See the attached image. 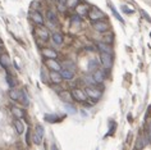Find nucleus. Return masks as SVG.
Instances as JSON below:
<instances>
[{"instance_id": "dca6fc26", "label": "nucleus", "mask_w": 151, "mask_h": 150, "mask_svg": "<svg viewBox=\"0 0 151 150\" xmlns=\"http://www.w3.org/2000/svg\"><path fill=\"white\" fill-rule=\"evenodd\" d=\"M59 73H60V76H62L63 80L69 81V80H73V78H74V72H73V71H70V69L62 68V71H60Z\"/></svg>"}, {"instance_id": "7c9ffc66", "label": "nucleus", "mask_w": 151, "mask_h": 150, "mask_svg": "<svg viewBox=\"0 0 151 150\" xmlns=\"http://www.w3.org/2000/svg\"><path fill=\"white\" fill-rule=\"evenodd\" d=\"M63 66H64V67H65V68H67V69H70V71H73V69L76 68L74 63H73V62H69V61L64 62V63H63ZM63 66H62V67H63Z\"/></svg>"}, {"instance_id": "ddd939ff", "label": "nucleus", "mask_w": 151, "mask_h": 150, "mask_svg": "<svg viewBox=\"0 0 151 150\" xmlns=\"http://www.w3.org/2000/svg\"><path fill=\"white\" fill-rule=\"evenodd\" d=\"M41 53H42L45 59H56L58 58V51L51 48H44Z\"/></svg>"}, {"instance_id": "e433bc0d", "label": "nucleus", "mask_w": 151, "mask_h": 150, "mask_svg": "<svg viewBox=\"0 0 151 150\" xmlns=\"http://www.w3.org/2000/svg\"><path fill=\"white\" fill-rule=\"evenodd\" d=\"M149 137H150V138H151V130H150V131H149Z\"/></svg>"}, {"instance_id": "4468645a", "label": "nucleus", "mask_w": 151, "mask_h": 150, "mask_svg": "<svg viewBox=\"0 0 151 150\" xmlns=\"http://www.w3.org/2000/svg\"><path fill=\"white\" fill-rule=\"evenodd\" d=\"M0 66L9 73V67H10V59L8 54H1L0 55Z\"/></svg>"}, {"instance_id": "aec40b11", "label": "nucleus", "mask_w": 151, "mask_h": 150, "mask_svg": "<svg viewBox=\"0 0 151 150\" xmlns=\"http://www.w3.org/2000/svg\"><path fill=\"white\" fill-rule=\"evenodd\" d=\"M63 119V117H59L58 114H46L45 115V121L50 122V123H58Z\"/></svg>"}, {"instance_id": "bb28decb", "label": "nucleus", "mask_w": 151, "mask_h": 150, "mask_svg": "<svg viewBox=\"0 0 151 150\" xmlns=\"http://www.w3.org/2000/svg\"><path fill=\"white\" fill-rule=\"evenodd\" d=\"M9 96H10V99L12 100H14V102H18V99H19V91L16 90V89H10Z\"/></svg>"}, {"instance_id": "c756f323", "label": "nucleus", "mask_w": 151, "mask_h": 150, "mask_svg": "<svg viewBox=\"0 0 151 150\" xmlns=\"http://www.w3.org/2000/svg\"><path fill=\"white\" fill-rule=\"evenodd\" d=\"M78 4H80V0H67L65 3L67 8H76Z\"/></svg>"}, {"instance_id": "7ed1b4c3", "label": "nucleus", "mask_w": 151, "mask_h": 150, "mask_svg": "<svg viewBox=\"0 0 151 150\" xmlns=\"http://www.w3.org/2000/svg\"><path fill=\"white\" fill-rule=\"evenodd\" d=\"M87 17L90 18V21L91 22H97V21H104V18H105V13L104 12H101V10L99 8H91L88 10V14H87Z\"/></svg>"}, {"instance_id": "4be33fe9", "label": "nucleus", "mask_w": 151, "mask_h": 150, "mask_svg": "<svg viewBox=\"0 0 151 150\" xmlns=\"http://www.w3.org/2000/svg\"><path fill=\"white\" fill-rule=\"evenodd\" d=\"M99 66H100V62L97 59H90L87 67H88L90 72H95L96 69H99Z\"/></svg>"}, {"instance_id": "393cba45", "label": "nucleus", "mask_w": 151, "mask_h": 150, "mask_svg": "<svg viewBox=\"0 0 151 150\" xmlns=\"http://www.w3.org/2000/svg\"><path fill=\"white\" fill-rule=\"evenodd\" d=\"M83 84L86 86H96V82H95V80H93V77H92L91 73L83 76Z\"/></svg>"}, {"instance_id": "f03ea898", "label": "nucleus", "mask_w": 151, "mask_h": 150, "mask_svg": "<svg viewBox=\"0 0 151 150\" xmlns=\"http://www.w3.org/2000/svg\"><path fill=\"white\" fill-rule=\"evenodd\" d=\"M70 95H72V97H73L76 102H80V103H85V102H87V99H88L87 95H86V92H85V90H82L80 87L72 89Z\"/></svg>"}, {"instance_id": "9b49d317", "label": "nucleus", "mask_w": 151, "mask_h": 150, "mask_svg": "<svg viewBox=\"0 0 151 150\" xmlns=\"http://www.w3.org/2000/svg\"><path fill=\"white\" fill-rule=\"evenodd\" d=\"M76 13H77V16L78 17H86L88 14V10H90V8H88V5L87 4H85V3H80L77 6H76Z\"/></svg>"}, {"instance_id": "a878e982", "label": "nucleus", "mask_w": 151, "mask_h": 150, "mask_svg": "<svg viewBox=\"0 0 151 150\" xmlns=\"http://www.w3.org/2000/svg\"><path fill=\"white\" fill-rule=\"evenodd\" d=\"M6 84L9 85V87L10 89H14L16 87V85H17V82H16V80L12 77V74H9V73H6Z\"/></svg>"}, {"instance_id": "cd10ccee", "label": "nucleus", "mask_w": 151, "mask_h": 150, "mask_svg": "<svg viewBox=\"0 0 151 150\" xmlns=\"http://www.w3.org/2000/svg\"><path fill=\"white\" fill-rule=\"evenodd\" d=\"M65 3H67V0H56V6H58V9L60 12H64V10H65V8H67Z\"/></svg>"}, {"instance_id": "423d86ee", "label": "nucleus", "mask_w": 151, "mask_h": 150, "mask_svg": "<svg viewBox=\"0 0 151 150\" xmlns=\"http://www.w3.org/2000/svg\"><path fill=\"white\" fill-rule=\"evenodd\" d=\"M29 17H31L32 22L37 26H44L45 23V19H44V16L41 14V12L39 10H32L31 13H29Z\"/></svg>"}, {"instance_id": "2eb2a0df", "label": "nucleus", "mask_w": 151, "mask_h": 150, "mask_svg": "<svg viewBox=\"0 0 151 150\" xmlns=\"http://www.w3.org/2000/svg\"><path fill=\"white\" fill-rule=\"evenodd\" d=\"M49 80H50L52 84L59 85V84H62L63 78H62V76H60L59 72H55V71H50V73H49Z\"/></svg>"}, {"instance_id": "412c9836", "label": "nucleus", "mask_w": 151, "mask_h": 150, "mask_svg": "<svg viewBox=\"0 0 151 150\" xmlns=\"http://www.w3.org/2000/svg\"><path fill=\"white\" fill-rule=\"evenodd\" d=\"M19 102L23 104L24 107H28V104H29V99H28V96H27V94H26L24 90H19Z\"/></svg>"}, {"instance_id": "72a5a7b5", "label": "nucleus", "mask_w": 151, "mask_h": 150, "mask_svg": "<svg viewBox=\"0 0 151 150\" xmlns=\"http://www.w3.org/2000/svg\"><path fill=\"white\" fill-rule=\"evenodd\" d=\"M29 136H31V130H27V135H26V142H27V145L31 144L29 142Z\"/></svg>"}, {"instance_id": "a211bd4d", "label": "nucleus", "mask_w": 151, "mask_h": 150, "mask_svg": "<svg viewBox=\"0 0 151 150\" xmlns=\"http://www.w3.org/2000/svg\"><path fill=\"white\" fill-rule=\"evenodd\" d=\"M96 46H97V49L100 50V53H109V54H111V48H110V45L105 44L104 41H100V43H97Z\"/></svg>"}, {"instance_id": "39448f33", "label": "nucleus", "mask_w": 151, "mask_h": 150, "mask_svg": "<svg viewBox=\"0 0 151 150\" xmlns=\"http://www.w3.org/2000/svg\"><path fill=\"white\" fill-rule=\"evenodd\" d=\"M100 64L104 69H110L113 67V55L109 53H100Z\"/></svg>"}, {"instance_id": "c9c22d12", "label": "nucleus", "mask_w": 151, "mask_h": 150, "mask_svg": "<svg viewBox=\"0 0 151 150\" xmlns=\"http://www.w3.org/2000/svg\"><path fill=\"white\" fill-rule=\"evenodd\" d=\"M51 150H59V149H58V146H56V145L54 144V145L51 146Z\"/></svg>"}, {"instance_id": "2f4dec72", "label": "nucleus", "mask_w": 151, "mask_h": 150, "mask_svg": "<svg viewBox=\"0 0 151 150\" xmlns=\"http://www.w3.org/2000/svg\"><path fill=\"white\" fill-rule=\"evenodd\" d=\"M65 109L69 112L70 114H76V112H77V110H76V108H74V107H72L70 104H65Z\"/></svg>"}, {"instance_id": "58836bf2", "label": "nucleus", "mask_w": 151, "mask_h": 150, "mask_svg": "<svg viewBox=\"0 0 151 150\" xmlns=\"http://www.w3.org/2000/svg\"><path fill=\"white\" fill-rule=\"evenodd\" d=\"M150 36H151V35H150Z\"/></svg>"}, {"instance_id": "20e7f679", "label": "nucleus", "mask_w": 151, "mask_h": 150, "mask_svg": "<svg viewBox=\"0 0 151 150\" xmlns=\"http://www.w3.org/2000/svg\"><path fill=\"white\" fill-rule=\"evenodd\" d=\"M35 35L39 40L41 41H49V37H50V33H49V30L46 27H44V26H37L35 28Z\"/></svg>"}, {"instance_id": "b1692460", "label": "nucleus", "mask_w": 151, "mask_h": 150, "mask_svg": "<svg viewBox=\"0 0 151 150\" xmlns=\"http://www.w3.org/2000/svg\"><path fill=\"white\" fill-rule=\"evenodd\" d=\"M59 96L62 97L64 102H67V104L72 103V100H73V97H72V95H70L69 91H63V90H62V91L59 92Z\"/></svg>"}, {"instance_id": "f8f14e48", "label": "nucleus", "mask_w": 151, "mask_h": 150, "mask_svg": "<svg viewBox=\"0 0 151 150\" xmlns=\"http://www.w3.org/2000/svg\"><path fill=\"white\" fill-rule=\"evenodd\" d=\"M46 19L49 21V23H50L51 26H58L59 25V19H58V16H56V13H55V10H52V9H49L47 12H46Z\"/></svg>"}, {"instance_id": "473e14b6", "label": "nucleus", "mask_w": 151, "mask_h": 150, "mask_svg": "<svg viewBox=\"0 0 151 150\" xmlns=\"http://www.w3.org/2000/svg\"><path fill=\"white\" fill-rule=\"evenodd\" d=\"M81 22H82L81 17H78V16H73V17H72V23H77V25H80Z\"/></svg>"}, {"instance_id": "5701e85b", "label": "nucleus", "mask_w": 151, "mask_h": 150, "mask_svg": "<svg viewBox=\"0 0 151 150\" xmlns=\"http://www.w3.org/2000/svg\"><path fill=\"white\" fill-rule=\"evenodd\" d=\"M12 113L17 119H21V118L24 117V110L21 109V108H18V107H12Z\"/></svg>"}, {"instance_id": "1a4fd4ad", "label": "nucleus", "mask_w": 151, "mask_h": 150, "mask_svg": "<svg viewBox=\"0 0 151 150\" xmlns=\"http://www.w3.org/2000/svg\"><path fill=\"white\" fill-rule=\"evenodd\" d=\"M45 66L50 71H55V72H60L63 68L62 64H60L56 59H46V61H45Z\"/></svg>"}, {"instance_id": "f704fd0d", "label": "nucleus", "mask_w": 151, "mask_h": 150, "mask_svg": "<svg viewBox=\"0 0 151 150\" xmlns=\"http://www.w3.org/2000/svg\"><path fill=\"white\" fill-rule=\"evenodd\" d=\"M141 13H142V14H143V16H145V17H146V19H147V21H151V19H150V17H149V16H147V14H146L145 12H143V10H141Z\"/></svg>"}, {"instance_id": "6e6552de", "label": "nucleus", "mask_w": 151, "mask_h": 150, "mask_svg": "<svg viewBox=\"0 0 151 150\" xmlns=\"http://www.w3.org/2000/svg\"><path fill=\"white\" fill-rule=\"evenodd\" d=\"M44 138V127L41 125H37L35 128V133H33V142L36 145H40Z\"/></svg>"}, {"instance_id": "6ab92c4d", "label": "nucleus", "mask_w": 151, "mask_h": 150, "mask_svg": "<svg viewBox=\"0 0 151 150\" xmlns=\"http://www.w3.org/2000/svg\"><path fill=\"white\" fill-rule=\"evenodd\" d=\"M13 125H14V128H16L17 131V133H19L22 135L23 133V131H24V125H23V122L21 121V119H14V122H13Z\"/></svg>"}, {"instance_id": "4c0bfd02", "label": "nucleus", "mask_w": 151, "mask_h": 150, "mask_svg": "<svg viewBox=\"0 0 151 150\" xmlns=\"http://www.w3.org/2000/svg\"><path fill=\"white\" fill-rule=\"evenodd\" d=\"M0 45H1V39H0Z\"/></svg>"}, {"instance_id": "f3484780", "label": "nucleus", "mask_w": 151, "mask_h": 150, "mask_svg": "<svg viewBox=\"0 0 151 150\" xmlns=\"http://www.w3.org/2000/svg\"><path fill=\"white\" fill-rule=\"evenodd\" d=\"M51 40H52V43H54L56 46H60V45H63V43H64V37H63V35L60 32H54L52 33Z\"/></svg>"}, {"instance_id": "9d476101", "label": "nucleus", "mask_w": 151, "mask_h": 150, "mask_svg": "<svg viewBox=\"0 0 151 150\" xmlns=\"http://www.w3.org/2000/svg\"><path fill=\"white\" fill-rule=\"evenodd\" d=\"M106 69H96L95 72H92V77H93V80H95L96 82V85H99V84H103V82L105 81V77H106V72H105Z\"/></svg>"}, {"instance_id": "c85d7f7f", "label": "nucleus", "mask_w": 151, "mask_h": 150, "mask_svg": "<svg viewBox=\"0 0 151 150\" xmlns=\"http://www.w3.org/2000/svg\"><path fill=\"white\" fill-rule=\"evenodd\" d=\"M145 145H146V140H145V137L139 136V137H138V140H137V144H136V148H137L138 150H141Z\"/></svg>"}, {"instance_id": "f257e3e1", "label": "nucleus", "mask_w": 151, "mask_h": 150, "mask_svg": "<svg viewBox=\"0 0 151 150\" xmlns=\"http://www.w3.org/2000/svg\"><path fill=\"white\" fill-rule=\"evenodd\" d=\"M85 92H86V95H87V97L95 100V102L103 96V91H101L100 89H97L96 86H86Z\"/></svg>"}, {"instance_id": "0eeeda50", "label": "nucleus", "mask_w": 151, "mask_h": 150, "mask_svg": "<svg viewBox=\"0 0 151 150\" xmlns=\"http://www.w3.org/2000/svg\"><path fill=\"white\" fill-rule=\"evenodd\" d=\"M92 27L95 31L97 32H108L109 31V23L106 21H97V22H92Z\"/></svg>"}]
</instances>
